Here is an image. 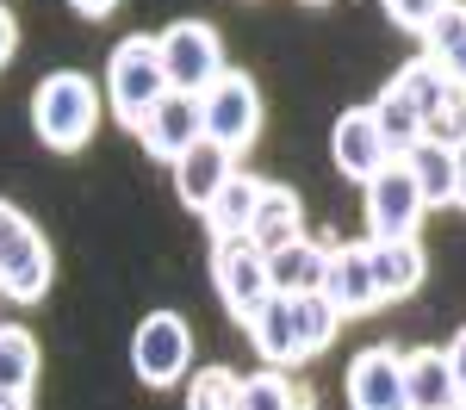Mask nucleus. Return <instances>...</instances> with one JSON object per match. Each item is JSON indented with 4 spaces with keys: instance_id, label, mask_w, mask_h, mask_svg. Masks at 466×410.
Segmentation results:
<instances>
[{
    "instance_id": "1",
    "label": "nucleus",
    "mask_w": 466,
    "mask_h": 410,
    "mask_svg": "<svg viewBox=\"0 0 466 410\" xmlns=\"http://www.w3.org/2000/svg\"><path fill=\"white\" fill-rule=\"evenodd\" d=\"M94 125H100V87L81 69H56V75L37 81V94H32L37 144H50L56 155H75V149L94 137Z\"/></svg>"
},
{
    "instance_id": "2",
    "label": "nucleus",
    "mask_w": 466,
    "mask_h": 410,
    "mask_svg": "<svg viewBox=\"0 0 466 410\" xmlns=\"http://www.w3.org/2000/svg\"><path fill=\"white\" fill-rule=\"evenodd\" d=\"M50 280H56L50 243L37 236V224L25 218L13 199H0V298L37 305V298L50 293Z\"/></svg>"
},
{
    "instance_id": "3",
    "label": "nucleus",
    "mask_w": 466,
    "mask_h": 410,
    "mask_svg": "<svg viewBox=\"0 0 466 410\" xmlns=\"http://www.w3.org/2000/svg\"><path fill=\"white\" fill-rule=\"evenodd\" d=\"M168 94V69H162V44L156 37H125L106 63V106L118 125H144L149 106Z\"/></svg>"
},
{
    "instance_id": "4",
    "label": "nucleus",
    "mask_w": 466,
    "mask_h": 410,
    "mask_svg": "<svg viewBox=\"0 0 466 410\" xmlns=\"http://www.w3.org/2000/svg\"><path fill=\"white\" fill-rule=\"evenodd\" d=\"M193 367V330L180 311H149L137 335H131V373L144 385H175Z\"/></svg>"
},
{
    "instance_id": "5",
    "label": "nucleus",
    "mask_w": 466,
    "mask_h": 410,
    "mask_svg": "<svg viewBox=\"0 0 466 410\" xmlns=\"http://www.w3.org/2000/svg\"><path fill=\"white\" fill-rule=\"evenodd\" d=\"M156 44H162L168 87H180V94H206L218 75H224V37H218L206 19H175Z\"/></svg>"
},
{
    "instance_id": "6",
    "label": "nucleus",
    "mask_w": 466,
    "mask_h": 410,
    "mask_svg": "<svg viewBox=\"0 0 466 410\" xmlns=\"http://www.w3.org/2000/svg\"><path fill=\"white\" fill-rule=\"evenodd\" d=\"M212 280H218V293H224V311H230L237 324H249L255 311L274 298L268 255L255 249L249 236H230V243H218V249H212Z\"/></svg>"
},
{
    "instance_id": "7",
    "label": "nucleus",
    "mask_w": 466,
    "mask_h": 410,
    "mask_svg": "<svg viewBox=\"0 0 466 410\" xmlns=\"http://www.w3.org/2000/svg\"><path fill=\"white\" fill-rule=\"evenodd\" d=\"M423 212H430V199H423V186H417V175H410L404 162H386V168L367 181V230H373V243L417 236Z\"/></svg>"
},
{
    "instance_id": "8",
    "label": "nucleus",
    "mask_w": 466,
    "mask_h": 410,
    "mask_svg": "<svg viewBox=\"0 0 466 410\" xmlns=\"http://www.w3.org/2000/svg\"><path fill=\"white\" fill-rule=\"evenodd\" d=\"M199 137H206V100H199V94H180V87H168V94L149 106V118L137 125V144H144L156 162H168V168H175Z\"/></svg>"
},
{
    "instance_id": "9",
    "label": "nucleus",
    "mask_w": 466,
    "mask_h": 410,
    "mask_svg": "<svg viewBox=\"0 0 466 410\" xmlns=\"http://www.w3.org/2000/svg\"><path fill=\"white\" fill-rule=\"evenodd\" d=\"M199 100H206V137H218V144H230V149L255 144V131H261V94H255V81L243 69H224Z\"/></svg>"
},
{
    "instance_id": "10",
    "label": "nucleus",
    "mask_w": 466,
    "mask_h": 410,
    "mask_svg": "<svg viewBox=\"0 0 466 410\" xmlns=\"http://www.w3.org/2000/svg\"><path fill=\"white\" fill-rule=\"evenodd\" d=\"M349 410H410V379L398 348L373 342L349 361Z\"/></svg>"
},
{
    "instance_id": "11",
    "label": "nucleus",
    "mask_w": 466,
    "mask_h": 410,
    "mask_svg": "<svg viewBox=\"0 0 466 410\" xmlns=\"http://www.w3.org/2000/svg\"><path fill=\"white\" fill-rule=\"evenodd\" d=\"M329 155H336V175H349V181H373L386 162H398V149L386 144V131H380V118L373 106H355L336 118V131H329Z\"/></svg>"
},
{
    "instance_id": "12",
    "label": "nucleus",
    "mask_w": 466,
    "mask_h": 410,
    "mask_svg": "<svg viewBox=\"0 0 466 410\" xmlns=\"http://www.w3.org/2000/svg\"><path fill=\"white\" fill-rule=\"evenodd\" d=\"M230 175H237V149L218 144V137H199V144H193V149L175 162V193H180V205L206 218V205L224 193V181H230Z\"/></svg>"
},
{
    "instance_id": "13",
    "label": "nucleus",
    "mask_w": 466,
    "mask_h": 410,
    "mask_svg": "<svg viewBox=\"0 0 466 410\" xmlns=\"http://www.w3.org/2000/svg\"><path fill=\"white\" fill-rule=\"evenodd\" d=\"M323 293L336 298V311L342 317H367V311H380L386 293H380V274H373V249L367 243H349V249H329V280H323Z\"/></svg>"
},
{
    "instance_id": "14",
    "label": "nucleus",
    "mask_w": 466,
    "mask_h": 410,
    "mask_svg": "<svg viewBox=\"0 0 466 410\" xmlns=\"http://www.w3.org/2000/svg\"><path fill=\"white\" fill-rule=\"evenodd\" d=\"M404 379H410V410H461L466 405L448 348H417V355H404Z\"/></svg>"
},
{
    "instance_id": "15",
    "label": "nucleus",
    "mask_w": 466,
    "mask_h": 410,
    "mask_svg": "<svg viewBox=\"0 0 466 410\" xmlns=\"http://www.w3.org/2000/svg\"><path fill=\"white\" fill-rule=\"evenodd\" d=\"M268 274H274V293H323V280H329V249L311 243V236H292L287 249L268 255Z\"/></svg>"
},
{
    "instance_id": "16",
    "label": "nucleus",
    "mask_w": 466,
    "mask_h": 410,
    "mask_svg": "<svg viewBox=\"0 0 466 410\" xmlns=\"http://www.w3.org/2000/svg\"><path fill=\"white\" fill-rule=\"evenodd\" d=\"M367 249H373V274H380V293H386V305L423 286L430 261H423V243H417V236H392V243H367Z\"/></svg>"
},
{
    "instance_id": "17",
    "label": "nucleus",
    "mask_w": 466,
    "mask_h": 410,
    "mask_svg": "<svg viewBox=\"0 0 466 410\" xmlns=\"http://www.w3.org/2000/svg\"><path fill=\"white\" fill-rule=\"evenodd\" d=\"M261 193H268V181H255V175H230V181H224V193H218L212 205H206V230H212L218 243H230V236H249Z\"/></svg>"
},
{
    "instance_id": "18",
    "label": "nucleus",
    "mask_w": 466,
    "mask_h": 410,
    "mask_svg": "<svg viewBox=\"0 0 466 410\" xmlns=\"http://www.w3.org/2000/svg\"><path fill=\"white\" fill-rule=\"evenodd\" d=\"M249 342H255V355L268 361V367H292L299 361V335H292V298L287 293H274L261 311H255L249 324Z\"/></svg>"
},
{
    "instance_id": "19",
    "label": "nucleus",
    "mask_w": 466,
    "mask_h": 410,
    "mask_svg": "<svg viewBox=\"0 0 466 410\" xmlns=\"http://www.w3.org/2000/svg\"><path fill=\"white\" fill-rule=\"evenodd\" d=\"M292 236H305V218H299V199H292L287 186L268 181L261 193V205H255V224H249V243L261 255H274V249H287Z\"/></svg>"
},
{
    "instance_id": "20",
    "label": "nucleus",
    "mask_w": 466,
    "mask_h": 410,
    "mask_svg": "<svg viewBox=\"0 0 466 410\" xmlns=\"http://www.w3.org/2000/svg\"><path fill=\"white\" fill-rule=\"evenodd\" d=\"M392 81H398V87H404V94H410V106L423 112V125H430L435 112H448V106H454V100H461V87L448 81V69L435 63L430 50H423V56H410V63H404V69H398Z\"/></svg>"
},
{
    "instance_id": "21",
    "label": "nucleus",
    "mask_w": 466,
    "mask_h": 410,
    "mask_svg": "<svg viewBox=\"0 0 466 410\" xmlns=\"http://www.w3.org/2000/svg\"><path fill=\"white\" fill-rule=\"evenodd\" d=\"M292 298V335H299V361H311L323 355L336 330H342V311H336V298L329 293H287Z\"/></svg>"
},
{
    "instance_id": "22",
    "label": "nucleus",
    "mask_w": 466,
    "mask_h": 410,
    "mask_svg": "<svg viewBox=\"0 0 466 410\" xmlns=\"http://www.w3.org/2000/svg\"><path fill=\"white\" fill-rule=\"evenodd\" d=\"M398 162L417 175V186H423V199H430V205H454V144H435V137H423V144L404 149Z\"/></svg>"
},
{
    "instance_id": "23",
    "label": "nucleus",
    "mask_w": 466,
    "mask_h": 410,
    "mask_svg": "<svg viewBox=\"0 0 466 410\" xmlns=\"http://www.w3.org/2000/svg\"><path fill=\"white\" fill-rule=\"evenodd\" d=\"M423 50H430L435 63L448 69V81L466 94V6L461 0H448V6L435 13V25L423 32Z\"/></svg>"
},
{
    "instance_id": "24",
    "label": "nucleus",
    "mask_w": 466,
    "mask_h": 410,
    "mask_svg": "<svg viewBox=\"0 0 466 410\" xmlns=\"http://www.w3.org/2000/svg\"><path fill=\"white\" fill-rule=\"evenodd\" d=\"M373 118H380V131H386V144L404 155L410 144H423L430 137V125H423V112L410 106V94L398 87V81H386V94L373 100Z\"/></svg>"
},
{
    "instance_id": "25",
    "label": "nucleus",
    "mask_w": 466,
    "mask_h": 410,
    "mask_svg": "<svg viewBox=\"0 0 466 410\" xmlns=\"http://www.w3.org/2000/svg\"><path fill=\"white\" fill-rule=\"evenodd\" d=\"M32 385H37V342H32V330L0 324V392L32 398Z\"/></svg>"
},
{
    "instance_id": "26",
    "label": "nucleus",
    "mask_w": 466,
    "mask_h": 410,
    "mask_svg": "<svg viewBox=\"0 0 466 410\" xmlns=\"http://www.w3.org/2000/svg\"><path fill=\"white\" fill-rule=\"evenodd\" d=\"M237 405H243V373L199 367L187 379V410H237Z\"/></svg>"
},
{
    "instance_id": "27",
    "label": "nucleus",
    "mask_w": 466,
    "mask_h": 410,
    "mask_svg": "<svg viewBox=\"0 0 466 410\" xmlns=\"http://www.w3.org/2000/svg\"><path fill=\"white\" fill-rule=\"evenodd\" d=\"M237 410H299V392L287 385L280 367H268V373H249L243 379V405Z\"/></svg>"
},
{
    "instance_id": "28",
    "label": "nucleus",
    "mask_w": 466,
    "mask_h": 410,
    "mask_svg": "<svg viewBox=\"0 0 466 410\" xmlns=\"http://www.w3.org/2000/svg\"><path fill=\"white\" fill-rule=\"evenodd\" d=\"M441 6H448V0H386V19L423 37V32L435 25V13H441Z\"/></svg>"
},
{
    "instance_id": "29",
    "label": "nucleus",
    "mask_w": 466,
    "mask_h": 410,
    "mask_svg": "<svg viewBox=\"0 0 466 410\" xmlns=\"http://www.w3.org/2000/svg\"><path fill=\"white\" fill-rule=\"evenodd\" d=\"M430 137H435V144H466V94L448 112H435V118H430Z\"/></svg>"
},
{
    "instance_id": "30",
    "label": "nucleus",
    "mask_w": 466,
    "mask_h": 410,
    "mask_svg": "<svg viewBox=\"0 0 466 410\" xmlns=\"http://www.w3.org/2000/svg\"><path fill=\"white\" fill-rule=\"evenodd\" d=\"M13 50H19V25H13V13L0 6V69L13 63Z\"/></svg>"
},
{
    "instance_id": "31",
    "label": "nucleus",
    "mask_w": 466,
    "mask_h": 410,
    "mask_svg": "<svg viewBox=\"0 0 466 410\" xmlns=\"http://www.w3.org/2000/svg\"><path fill=\"white\" fill-rule=\"evenodd\" d=\"M454 205L466 212V144H454Z\"/></svg>"
},
{
    "instance_id": "32",
    "label": "nucleus",
    "mask_w": 466,
    "mask_h": 410,
    "mask_svg": "<svg viewBox=\"0 0 466 410\" xmlns=\"http://www.w3.org/2000/svg\"><path fill=\"white\" fill-rule=\"evenodd\" d=\"M75 13H81V19H106L112 6H118V0H69Z\"/></svg>"
},
{
    "instance_id": "33",
    "label": "nucleus",
    "mask_w": 466,
    "mask_h": 410,
    "mask_svg": "<svg viewBox=\"0 0 466 410\" xmlns=\"http://www.w3.org/2000/svg\"><path fill=\"white\" fill-rule=\"evenodd\" d=\"M448 361H454V379H461V392H466V330L454 335V348H448Z\"/></svg>"
},
{
    "instance_id": "34",
    "label": "nucleus",
    "mask_w": 466,
    "mask_h": 410,
    "mask_svg": "<svg viewBox=\"0 0 466 410\" xmlns=\"http://www.w3.org/2000/svg\"><path fill=\"white\" fill-rule=\"evenodd\" d=\"M0 410H32V398H19V392H0Z\"/></svg>"
},
{
    "instance_id": "35",
    "label": "nucleus",
    "mask_w": 466,
    "mask_h": 410,
    "mask_svg": "<svg viewBox=\"0 0 466 410\" xmlns=\"http://www.w3.org/2000/svg\"><path fill=\"white\" fill-rule=\"evenodd\" d=\"M305 6H323V0H305Z\"/></svg>"
},
{
    "instance_id": "36",
    "label": "nucleus",
    "mask_w": 466,
    "mask_h": 410,
    "mask_svg": "<svg viewBox=\"0 0 466 410\" xmlns=\"http://www.w3.org/2000/svg\"><path fill=\"white\" fill-rule=\"evenodd\" d=\"M299 410H311V405H299Z\"/></svg>"
},
{
    "instance_id": "37",
    "label": "nucleus",
    "mask_w": 466,
    "mask_h": 410,
    "mask_svg": "<svg viewBox=\"0 0 466 410\" xmlns=\"http://www.w3.org/2000/svg\"><path fill=\"white\" fill-rule=\"evenodd\" d=\"M461 410H466V405H461Z\"/></svg>"
}]
</instances>
